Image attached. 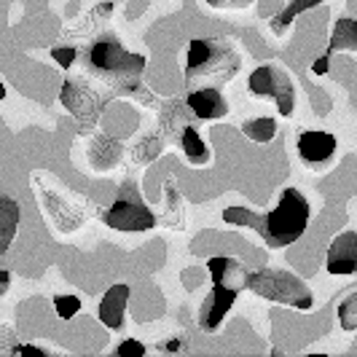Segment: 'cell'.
Instances as JSON below:
<instances>
[{
	"instance_id": "obj_25",
	"label": "cell",
	"mask_w": 357,
	"mask_h": 357,
	"mask_svg": "<svg viewBox=\"0 0 357 357\" xmlns=\"http://www.w3.org/2000/svg\"><path fill=\"white\" fill-rule=\"evenodd\" d=\"M210 6L215 8H245V6H250L252 0H207Z\"/></svg>"
},
{
	"instance_id": "obj_10",
	"label": "cell",
	"mask_w": 357,
	"mask_h": 357,
	"mask_svg": "<svg viewBox=\"0 0 357 357\" xmlns=\"http://www.w3.org/2000/svg\"><path fill=\"white\" fill-rule=\"evenodd\" d=\"M328 274H357V231H341L331 248H328V258H325Z\"/></svg>"
},
{
	"instance_id": "obj_22",
	"label": "cell",
	"mask_w": 357,
	"mask_h": 357,
	"mask_svg": "<svg viewBox=\"0 0 357 357\" xmlns=\"http://www.w3.org/2000/svg\"><path fill=\"white\" fill-rule=\"evenodd\" d=\"M54 309L62 320H70L73 314H78V309H81V298L78 296H54Z\"/></svg>"
},
{
	"instance_id": "obj_18",
	"label": "cell",
	"mask_w": 357,
	"mask_h": 357,
	"mask_svg": "<svg viewBox=\"0 0 357 357\" xmlns=\"http://www.w3.org/2000/svg\"><path fill=\"white\" fill-rule=\"evenodd\" d=\"M322 0H290L285 6V11L280 14V17L271 19V30L274 33H285L287 27L298 19V14H304V11H309V8H314V6H320Z\"/></svg>"
},
{
	"instance_id": "obj_21",
	"label": "cell",
	"mask_w": 357,
	"mask_h": 357,
	"mask_svg": "<svg viewBox=\"0 0 357 357\" xmlns=\"http://www.w3.org/2000/svg\"><path fill=\"white\" fill-rule=\"evenodd\" d=\"M339 322L344 331H357V293L344 298L339 306Z\"/></svg>"
},
{
	"instance_id": "obj_16",
	"label": "cell",
	"mask_w": 357,
	"mask_h": 357,
	"mask_svg": "<svg viewBox=\"0 0 357 357\" xmlns=\"http://www.w3.org/2000/svg\"><path fill=\"white\" fill-rule=\"evenodd\" d=\"M180 145H183V153H185V159L191 161L194 167H204V164L210 161V148L202 143L199 132L191 124L183 126V132H180Z\"/></svg>"
},
{
	"instance_id": "obj_5",
	"label": "cell",
	"mask_w": 357,
	"mask_h": 357,
	"mask_svg": "<svg viewBox=\"0 0 357 357\" xmlns=\"http://www.w3.org/2000/svg\"><path fill=\"white\" fill-rule=\"evenodd\" d=\"M248 290L274 301V304H285L293 309H312L314 298H312V290L306 285L301 277H296L293 271L287 268H261V271H250V280H248Z\"/></svg>"
},
{
	"instance_id": "obj_2",
	"label": "cell",
	"mask_w": 357,
	"mask_h": 357,
	"mask_svg": "<svg viewBox=\"0 0 357 357\" xmlns=\"http://www.w3.org/2000/svg\"><path fill=\"white\" fill-rule=\"evenodd\" d=\"M86 70L100 78L113 94H137L143 91L140 75L145 70V56L126 52L119 38L102 36L84 49Z\"/></svg>"
},
{
	"instance_id": "obj_19",
	"label": "cell",
	"mask_w": 357,
	"mask_h": 357,
	"mask_svg": "<svg viewBox=\"0 0 357 357\" xmlns=\"http://www.w3.org/2000/svg\"><path fill=\"white\" fill-rule=\"evenodd\" d=\"M242 132L255 140V143H271L274 140V135H277V121L274 119H250V121H245L242 124Z\"/></svg>"
},
{
	"instance_id": "obj_15",
	"label": "cell",
	"mask_w": 357,
	"mask_h": 357,
	"mask_svg": "<svg viewBox=\"0 0 357 357\" xmlns=\"http://www.w3.org/2000/svg\"><path fill=\"white\" fill-rule=\"evenodd\" d=\"M328 54L333 52H357V22L355 19H339L333 24L331 33V43H328Z\"/></svg>"
},
{
	"instance_id": "obj_17",
	"label": "cell",
	"mask_w": 357,
	"mask_h": 357,
	"mask_svg": "<svg viewBox=\"0 0 357 357\" xmlns=\"http://www.w3.org/2000/svg\"><path fill=\"white\" fill-rule=\"evenodd\" d=\"M91 164L97 169H113L116 161L121 159V145L116 143L113 137H94V145H91Z\"/></svg>"
},
{
	"instance_id": "obj_4",
	"label": "cell",
	"mask_w": 357,
	"mask_h": 357,
	"mask_svg": "<svg viewBox=\"0 0 357 357\" xmlns=\"http://www.w3.org/2000/svg\"><path fill=\"white\" fill-rule=\"evenodd\" d=\"M49 178L36 175V191L40 199V210H46V215L54 220V226L62 234L78 231L86 220L91 218V202L81 194H75L70 188H56L59 183L46 185Z\"/></svg>"
},
{
	"instance_id": "obj_26",
	"label": "cell",
	"mask_w": 357,
	"mask_h": 357,
	"mask_svg": "<svg viewBox=\"0 0 357 357\" xmlns=\"http://www.w3.org/2000/svg\"><path fill=\"white\" fill-rule=\"evenodd\" d=\"M328 62H331V54L325 52V54L320 56V59H317V62L312 65V70L317 73V75H325V73H328Z\"/></svg>"
},
{
	"instance_id": "obj_3",
	"label": "cell",
	"mask_w": 357,
	"mask_h": 357,
	"mask_svg": "<svg viewBox=\"0 0 357 357\" xmlns=\"http://www.w3.org/2000/svg\"><path fill=\"white\" fill-rule=\"evenodd\" d=\"M239 54L234 52L226 40L215 38H199L188 46V59H185V81L188 89H199L207 81H231L234 73H239Z\"/></svg>"
},
{
	"instance_id": "obj_13",
	"label": "cell",
	"mask_w": 357,
	"mask_h": 357,
	"mask_svg": "<svg viewBox=\"0 0 357 357\" xmlns=\"http://www.w3.org/2000/svg\"><path fill=\"white\" fill-rule=\"evenodd\" d=\"M207 268H210V277H213L215 285H223L229 290H248V280H250V271L242 266L239 261L234 258H210L207 261Z\"/></svg>"
},
{
	"instance_id": "obj_12",
	"label": "cell",
	"mask_w": 357,
	"mask_h": 357,
	"mask_svg": "<svg viewBox=\"0 0 357 357\" xmlns=\"http://www.w3.org/2000/svg\"><path fill=\"white\" fill-rule=\"evenodd\" d=\"M296 148L309 167H325L336 153V137L331 132H301Z\"/></svg>"
},
{
	"instance_id": "obj_8",
	"label": "cell",
	"mask_w": 357,
	"mask_h": 357,
	"mask_svg": "<svg viewBox=\"0 0 357 357\" xmlns=\"http://www.w3.org/2000/svg\"><path fill=\"white\" fill-rule=\"evenodd\" d=\"M248 86L255 97H271L282 116L293 113V102H296V89H293V81L287 78V73L282 68H274V65H264L258 70L250 73L248 78Z\"/></svg>"
},
{
	"instance_id": "obj_1",
	"label": "cell",
	"mask_w": 357,
	"mask_h": 357,
	"mask_svg": "<svg viewBox=\"0 0 357 357\" xmlns=\"http://www.w3.org/2000/svg\"><path fill=\"white\" fill-rule=\"evenodd\" d=\"M309 202L298 188H285L277 207L266 215H258L248 207H226L223 220L234 226H248L264 236L268 248H287L301 239L309 226Z\"/></svg>"
},
{
	"instance_id": "obj_27",
	"label": "cell",
	"mask_w": 357,
	"mask_h": 357,
	"mask_svg": "<svg viewBox=\"0 0 357 357\" xmlns=\"http://www.w3.org/2000/svg\"><path fill=\"white\" fill-rule=\"evenodd\" d=\"M11 355H40V357H43V352H40L38 347H30V344H19Z\"/></svg>"
},
{
	"instance_id": "obj_11",
	"label": "cell",
	"mask_w": 357,
	"mask_h": 357,
	"mask_svg": "<svg viewBox=\"0 0 357 357\" xmlns=\"http://www.w3.org/2000/svg\"><path fill=\"white\" fill-rule=\"evenodd\" d=\"M185 105L188 110L202 119V121H215V119H223L229 113V105L223 100V94L218 86H199V89H188L185 94Z\"/></svg>"
},
{
	"instance_id": "obj_24",
	"label": "cell",
	"mask_w": 357,
	"mask_h": 357,
	"mask_svg": "<svg viewBox=\"0 0 357 357\" xmlns=\"http://www.w3.org/2000/svg\"><path fill=\"white\" fill-rule=\"evenodd\" d=\"M116 355L119 357H143L145 355V347L140 341H124V344H119V349H116Z\"/></svg>"
},
{
	"instance_id": "obj_6",
	"label": "cell",
	"mask_w": 357,
	"mask_h": 357,
	"mask_svg": "<svg viewBox=\"0 0 357 357\" xmlns=\"http://www.w3.org/2000/svg\"><path fill=\"white\" fill-rule=\"evenodd\" d=\"M110 97H113V91L100 89L97 84H91L89 78H84V75L68 78L62 84V91H59V102L75 116V121L81 124V132H86V129H91L100 121V116H102V110L110 102Z\"/></svg>"
},
{
	"instance_id": "obj_14",
	"label": "cell",
	"mask_w": 357,
	"mask_h": 357,
	"mask_svg": "<svg viewBox=\"0 0 357 357\" xmlns=\"http://www.w3.org/2000/svg\"><path fill=\"white\" fill-rule=\"evenodd\" d=\"M129 285H113L102 296L100 301V322L110 328V331H119L124 325V314H126V301H129Z\"/></svg>"
},
{
	"instance_id": "obj_7",
	"label": "cell",
	"mask_w": 357,
	"mask_h": 357,
	"mask_svg": "<svg viewBox=\"0 0 357 357\" xmlns=\"http://www.w3.org/2000/svg\"><path fill=\"white\" fill-rule=\"evenodd\" d=\"M102 220H105V226L116 229V231H151L156 226V215L145 207L137 191L129 185L102 213Z\"/></svg>"
},
{
	"instance_id": "obj_9",
	"label": "cell",
	"mask_w": 357,
	"mask_h": 357,
	"mask_svg": "<svg viewBox=\"0 0 357 357\" xmlns=\"http://www.w3.org/2000/svg\"><path fill=\"white\" fill-rule=\"evenodd\" d=\"M236 290H229V287L223 285H215L213 282V290H210V296L204 298V304L199 309V328L202 331H207V333H213L220 328V322L223 317L229 314V309L234 306L236 301Z\"/></svg>"
},
{
	"instance_id": "obj_23",
	"label": "cell",
	"mask_w": 357,
	"mask_h": 357,
	"mask_svg": "<svg viewBox=\"0 0 357 357\" xmlns=\"http://www.w3.org/2000/svg\"><path fill=\"white\" fill-rule=\"evenodd\" d=\"M75 49H70V46H59V49H54L52 52V56H54V62H56V65H59V68H65V70H68V68H70L73 62H75Z\"/></svg>"
},
{
	"instance_id": "obj_28",
	"label": "cell",
	"mask_w": 357,
	"mask_h": 357,
	"mask_svg": "<svg viewBox=\"0 0 357 357\" xmlns=\"http://www.w3.org/2000/svg\"><path fill=\"white\" fill-rule=\"evenodd\" d=\"M8 290V271H3V285H0V293H6Z\"/></svg>"
},
{
	"instance_id": "obj_20",
	"label": "cell",
	"mask_w": 357,
	"mask_h": 357,
	"mask_svg": "<svg viewBox=\"0 0 357 357\" xmlns=\"http://www.w3.org/2000/svg\"><path fill=\"white\" fill-rule=\"evenodd\" d=\"M0 204H3V207H0V215H3V250H6V248L11 245V239H14V231H17L19 207L11 197H3Z\"/></svg>"
}]
</instances>
